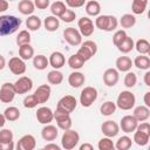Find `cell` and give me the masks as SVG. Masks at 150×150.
<instances>
[{
	"label": "cell",
	"mask_w": 150,
	"mask_h": 150,
	"mask_svg": "<svg viewBox=\"0 0 150 150\" xmlns=\"http://www.w3.org/2000/svg\"><path fill=\"white\" fill-rule=\"evenodd\" d=\"M21 26V19L14 15H0V36L15 33Z\"/></svg>",
	"instance_id": "cell-1"
},
{
	"label": "cell",
	"mask_w": 150,
	"mask_h": 150,
	"mask_svg": "<svg viewBox=\"0 0 150 150\" xmlns=\"http://www.w3.org/2000/svg\"><path fill=\"white\" fill-rule=\"evenodd\" d=\"M95 26L105 32H112L117 28L118 21L114 15H97L95 19Z\"/></svg>",
	"instance_id": "cell-2"
},
{
	"label": "cell",
	"mask_w": 150,
	"mask_h": 150,
	"mask_svg": "<svg viewBox=\"0 0 150 150\" xmlns=\"http://www.w3.org/2000/svg\"><path fill=\"white\" fill-rule=\"evenodd\" d=\"M136 97L135 95L129 90H123L120 93L116 100V107L122 110H130L135 107Z\"/></svg>",
	"instance_id": "cell-3"
},
{
	"label": "cell",
	"mask_w": 150,
	"mask_h": 150,
	"mask_svg": "<svg viewBox=\"0 0 150 150\" xmlns=\"http://www.w3.org/2000/svg\"><path fill=\"white\" fill-rule=\"evenodd\" d=\"M80 141V135L77 131L73 129H67L64 130L62 138H61V146L66 150H71L74 149Z\"/></svg>",
	"instance_id": "cell-4"
},
{
	"label": "cell",
	"mask_w": 150,
	"mask_h": 150,
	"mask_svg": "<svg viewBox=\"0 0 150 150\" xmlns=\"http://www.w3.org/2000/svg\"><path fill=\"white\" fill-rule=\"evenodd\" d=\"M96 53H97V45H96L94 41H91V40H87V41H84V42L81 43V47L79 48V50H77L76 54H77L84 62H87V61H89Z\"/></svg>",
	"instance_id": "cell-5"
},
{
	"label": "cell",
	"mask_w": 150,
	"mask_h": 150,
	"mask_svg": "<svg viewBox=\"0 0 150 150\" xmlns=\"http://www.w3.org/2000/svg\"><path fill=\"white\" fill-rule=\"evenodd\" d=\"M76 105H77V101L74 96L64 95L59 100L56 104V110L61 112H66V114H71L75 110Z\"/></svg>",
	"instance_id": "cell-6"
},
{
	"label": "cell",
	"mask_w": 150,
	"mask_h": 150,
	"mask_svg": "<svg viewBox=\"0 0 150 150\" xmlns=\"http://www.w3.org/2000/svg\"><path fill=\"white\" fill-rule=\"evenodd\" d=\"M97 100V89L94 87H84L80 94V103L83 108H89Z\"/></svg>",
	"instance_id": "cell-7"
},
{
	"label": "cell",
	"mask_w": 150,
	"mask_h": 150,
	"mask_svg": "<svg viewBox=\"0 0 150 150\" xmlns=\"http://www.w3.org/2000/svg\"><path fill=\"white\" fill-rule=\"evenodd\" d=\"M16 95L14 84L11 82H5L0 88V101L2 103H11Z\"/></svg>",
	"instance_id": "cell-8"
},
{
	"label": "cell",
	"mask_w": 150,
	"mask_h": 150,
	"mask_svg": "<svg viewBox=\"0 0 150 150\" xmlns=\"http://www.w3.org/2000/svg\"><path fill=\"white\" fill-rule=\"evenodd\" d=\"M63 38L70 46H79L82 43V35L79 29L74 27H68L63 30Z\"/></svg>",
	"instance_id": "cell-9"
},
{
	"label": "cell",
	"mask_w": 150,
	"mask_h": 150,
	"mask_svg": "<svg viewBox=\"0 0 150 150\" xmlns=\"http://www.w3.org/2000/svg\"><path fill=\"white\" fill-rule=\"evenodd\" d=\"M14 88L16 94H26L32 90L33 88V81L28 76H21L19 77L14 83Z\"/></svg>",
	"instance_id": "cell-10"
},
{
	"label": "cell",
	"mask_w": 150,
	"mask_h": 150,
	"mask_svg": "<svg viewBox=\"0 0 150 150\" xmlns=\"http://www.w3.org/2000/svg\"><path fill=\"white\" fill-rule=\"evenodd\" d=\"M137 125H138V121L132 115H125L121 120L120 129H122V131L125 134H130L136 130Z\"/></svg>",
	"instance_id": "cell-11"
},
{
	"label": "cell",
	"mask_w": 150,
	"mask_h": 150,
	"mask_svg": "<svg viewBox=\"0 0 150 150\" xmlns=\"http://www.w3.org/2000/svg\"><path fill=\"white\" fill-rule=\"evenodd\" d=\"M77 26H79V32L81 33L82 36L88 38L94 33V22L88 16H83L79 19Z\"/></svg>",
	"instance_id": "cell-12"
},
{
	"label": "cell",
	"mask_w": 150,
	"mask_h": 150,
	"mask_svg": "<svg viewBox=\"0 0 150 150\" xmlns=\"http://www.w3.org/2000/svg\"><path fill=\"white\" fill-rule=\"evenodd\" d=\"M8 68L14 75H22L26 71V63L20 56H14L8 61Z\"/></svg>",
	"instance_id": "cell-13"
},
{
	"label": "cell",
	"mask_w": 150,
	"mask_h": 150,
	"mask_svg": "<svg viewBox=\"0 0 150 150\" xmlns=\"http://www.w3.org/2000/svg\"><path fill=\"white\" fill-rule=\"evenodd\" d=\"M54 118H55V121H56L57 127H59L60 129H62L63 131L71 128L73 121H71L70 114H66V112H61V111L55 110V112H54Z\"/></svg>",
	"instance_id": "cell-14"
},
{
	"label": "cell",
	"mask_w": 150,
	"mask_h": 150,
	"mask_svg": "<svg viewBox=\"0 0 150 150\" xmlns=\"http://www.w3.org/2000/svg\"><path fill=\"white\" fill-rule=\"evenodd\" d=\"M36 120L41 124H49L54 120V112L48 107H40L36 110Z\"/></svg>",
	"instance_id": "cell-15"
},
{
	"label": "cell",
	"mask_w": 150,
	"mask_h": 150,
	"mask_svg": "<svg viewBox=\"0 0 150 150\" xmlns=\"http://www.w3.org/2000/svg\"><path fill=\"white\" fill-rule=\"evenodd\" d=\"M101 131L104 136L107 137H115L117 136V134L120 132V125L115 122V121H111V120H108L105 122L102 123L101 125Z\"/></svg>",
	"instance_id": "cell-16"
},
{
	"label": "cell",
	"mask_w": 150,
	"mask_h": 150,
	"mask_svg": "<svg viewBox=\"0 0 150 150\" xmlns=\"http://www.w3.org/2000/svg\"><path fill=\"white\" fill-rule=\"evenodd\" d=\"M36 146V141H35V137L33 135H23L18 144H16V149L18 150H34Z\"/></svg>",
	"instance_id": "cell-17"
},
{
	"label": "cell",
	"mask_w": 150,
	"mask_h": 150,
	"mask_svg": "<svg viewBox=\"0 0 150 150\" xmlns=\"http://www.w3.org/2000/svg\"><path fill=\"white\" fill-rule=\"evenodd\" d=\"M118 80H120V74H118V70L115 68H108L103 73V82L107 87L116 86Z\"/></svg>",
	"instance_id": "cell-18"
},
{
	"label": "cell",
	"mask_w": 150,
	"mask_h": 150,
	"mask_svg": "<svg viewBox=\"0 0 150 150\" xmlns=\"http://www.w3.org/2000/svg\"><path fill=\"white\" fill-rule=\"evenodd\" d=\"M50 93H52V89L48 84H41L36 88L34 95L39 102V104H42V103H46L49 97H50Z\"/></svg>",
	"instance_id": "cell-19"
},
{
	"label": "cell",
	"mask_w": 150,
	"mask_h": 150,
	"mask_svg": "<svg viewBox=\"0 0 150 150\" xmlns=\"http://www.w3.org/2000/svg\"><path fill=\"white\" fill-rule=\"evenodd\" d=\"M48 62H49V66L53 67L54 69H60V68H62L64 66L66 57L61 52H53L49 55Z\"/></svg>",
	"instance_id": "cell-20"
},
{
	"label": "cell",
	"mask_w": 150,
	"mask_h": 150,
	"mask_svg": "<svg viewBox=\"0 0 150 150\" xmlns=\"http://www.w3.org/2000/svg\"><path fill=\"white\" fill-rule=\"evenodd\" d=\"M57 136H59V131H57V128H56L55 125L45 124V127H43L42 130H41V137H42L45 141L53 142V141L56 139Z\"/></svg>",
	"instance_id": "cell-21"
},
{
	"label": "cell",
	"mask_w": 150,
	"mask_h": 150,
	"mask_svg": "<svg viewBox=\"0 0 150 150\" xmlns=\"http://www.w3.org/2000/svg\"><path fill=\"white\" fill-rule=\"evenodd\" d=\"M115 66H116V69L118 71L127 73V71H129L131 69V67L134 66V63H132V60L129 56H120V57L116 59Z\"/></svg>",
	"instance_id": "cell-22"
},
{
	"label": "cell",
	"mask_w": 150,
	"mask_h": 150,
	"mask_svg": "<svg viewBox=\"0 0 150 150\" xmlns=\"http://www.w3.org/2000/svg\"><path fill=\"white\" fill-rule=\"evenodd\" d=\"M86 77L81 71H73L68 76V83L73 88H80L82 84H84Z\"/></svg>",
	"instance_id": "cell-23"
},
{
	"label": "cell",
	"mask_w": 150,
	"mask_h": 150,
	"mask_svg": "<svg viewBox=\"0 0 150 150\" xmlns=\"http://www.w3.org/2000/svg\"><path fill=\"white\" fill-rule=\"evenodd\" d=\"M132 116L138 121V122H144L150 117V109L146 105H138L134 109Z\"/></svg>",
	"instance_id": "cell-24"
},
{
	"label": "cell",
	"mask_w": 150,
	"mask_h": 150,
	"mask_svg": "<svg viewBox=\"0 0 150 150\" xmlns=\"http://www.w3.org/2000/svg\"><path fill=\"white\" fill-rule=\"evenodd\" d=\"M18 11L23 15H32L35 11L34 2L30 0H21L18 5Z\"/></svg>",
	"instance_id": "cell-25"
},
{
	"label": "cell",
	"mask_w": 150,
	"mask_h": 150,
	"mask_svg": "<svg viewBox=\"0 0 150 150\" xmlns=\"http://www.w3.org/2000/svg\"><path fill=\"white\" fill-rule=\"evenodd\" d=\"M132 63L135 67H137L141 70H148L150 68V59L143 54H139L138 56H136Z\"/></svg>",
	"instance_id": "cell-26"
},
{
	"label": "cell",
	"mask_w": 150,
	"mask_h": 150,
	"mask_svg": "<svg viewBox=\"0 0 150 150\" xmlns=\"http://www.w3.org/2000/svg\"><path fill=\"white\" fill-rule=\"evenodd\" d=\"M19 56L25 61L34 57V48L30 46V43L19 46Z\"/></svg>",
	"instance_id": "cell-27"
},
{
	"label": "cell",
	"mask_w": 150,
	"mask_h": 150,
	"mask_svg": "<svg viewBox=\"0 0 150 150\" xmlns=\"http://www.w3.org/2000/svg\"><path fill=\"white\" fill-rule=\"evenodd\" d=\"M86 13L90 16H97L101 13V5L95 0H90L86 2Z\"/></svg>",
	"instance_id": "cell-28"
},
{
	"label": "cell",
	"mask_w": 150,
	"mask_h": 150,
	"mask_svg": "<svg viewBox=\"0 0 150 150\" xmlns=\"http://www.w3.org/2000/svg\"><path fill=\"white\" fill-rule=\"evenodd\" d=\"M43 26H45L46 30H48V32H55V30H57V28L60 26V20H59V18H56L54 15H49V16H47L45 19Z\"/></svg>",
	"instance_id": "cell-29"
},
{
	"label": "cell",
	"mask_w": 150,
	"mask_h": 150,
	"mask_svg": "<svg viewBox=\"0 0 150 150\" xmlns=\"http://www.w3.org/2000/svg\"><path fill=\"white\" fill-rule=\"evenodd\" d=\"M149 138H150V134H146V132H143V131H139V130H135L134 131V142L139 145V146H144L148 144L149 142Z\"/></svg>",
	"instance_id": "cell-30"
},
{
	"label": "cell",
	"mask_w": 150,
	"mask_h": 150,
	"mask_svg": "<svg viewBox=\"0 0 150 150\" xmlns=\"http://www.w3.org/2000/svg\"><path fill=\"white\" fill-rule=\"evenodd\" d=\"M134 46H135V42H134L132 38H130V36L127 35L125 39L117 46V49L121 53H123V54H128V53H130L134 49Z\"/></svg>",
	"instance_id": "cell-31"
},
{
	"label": "cell",
	"mask_w": 150,
	"mask_h": 150,
	"mask_svg": "<svg viewBox=\"0 0 150 150\" xmlns=\"http://www.w3.org/2000/svg\"><path fill=\"white\" fill-rule=\"evenodd\" d=\"M47 80L50 84H54V86H57V84H61L62 81H63V74L59 70V69H53L48 73L47 75Z\"/></svg>",
	"instance_id": "cell-32"
},
{
	"label": "cell",
	"mask_w": 150,
	"mask_h": 150,
	"mask_svg": "<svg viewBox=\"0 0 150 150\" xmlns=\"http://www.w3.org/2000/svg\"><path fill=\"white\" fill-rule=\"evenodd\" d=\"M120 25H121L122 28H125V29L132 28L136 25V18H135V15L134 14H129V13L123 14L121 16V19H120Z\"/></svg>",
	"instance_id": "cell-33"
},
{
	"label": "cell",
	"mask_w": 150,
	"mask_h": 150,
	"mask_svg": "<svg viewBox=\"0 0 150 150\" xmlns=\"http://www.w3.org/2000/svg\"><path fill=\"white\" fill-rule=\"evenodd\" d=\"M41 25H42L41 19L36 15H29L26 20V27L28 28V30H32V32L38 30L41 27Z\"/></svg>",
	"instance_id": "cell-34"
},
{
	"label": "cell",
	"mask_w": 150,
	"mask_h": 150,
	"mask_svg": "<svg viewBox=\"0 0 150 150\" xmlns=\"http://www.w3.org/2000/svg\"><path fill=\"white\" fill-rule=\"evenodd\" d=\"M33 66L38 70H43L49 66V62H48V59L45 55L40 54V55H36V56L33 57Z\"/></svg>",
	"instance_id": "cell-35"
},
{
	"label": "cell",
	"mask_w": 150,
	"mask_h": 150,
	"mask_svg": "<svg viewBox=\"0 0 150 150\" xmlns=\"http://www.w3.org/2000/svg\"><path fill=\"white\" fill-rule=\"evenodd\" d=\"M116 103L112 101H105L101 107H100V111L103 116H111L112 114H115L116 111Z\"/></svg>",
	"instance_id": "cell-36"
},
{
	"label": "cell",
	"mask_w": 150,
	"mask_h": 150,
	"mask_svg": "<svg viewBox=\"0 0 150 150\" xmlns=\"http://www.w3.org/2000/svg\"><path fill=\"white\" fill-rule=\"evenodd\" d=\"M4 116H5L6 121H9V122L18 121L19 117H20V110L16 107H8V108L5 109Z\"/></svg>",
	"instance_id": "cell-37"
},
{
	"label": "cell",
	"mask_w": 150,
	"mask_h": 150,
	"mask_svg": "<svg viewBox=\"0 0 150 150\" xmlns=\"http://www.w3.org/2000/svg\"><path fill=\"white\" fill-rule=\"evenodd\" d=\"M134 48L139 53V54H143V55H146L150 53V43L148 40L145 39H139L136 41Z\"/></svg>",
	"instance_id": "cell-38"
},
{
	"label": "cell",
	"mask_w": 150,
	"mask_h": 150,
	"mask_svg": "<svg viewBox=\"0 0 150 150\" xmlns=\"http://www.w3.org/2000/svg\"><path fill=\"white\" fill-rule=\"evenodd\" d=\"M148 6V0H132L131 5V11L134 14H143L146 9Z\"/></svg>",
	"instance_id": "cell-39"
},
{
	"label": "cell",
	"mask_w": 150,
	"mask_h": 150,
	"mask_svg": "<svg viewBox=\"0 0 150 150\" xmlns=\"http://www.w3.org/2000/svg\"><path fill=\"white\" fill-rule=\"evenodd\" d=\"M67 9L66 7V4L62 2V1H55L50 5V12H52V15L56 16V18H60L62 15V13Z\"/></svg>",
	"instance_id": "cell-40"
},
{
	"label": "cell",
	"mask_w": 150,
	"mask_h": 150,
	"mask_svg": "<svg viewBox=\"0 0 150 150\" xmlns=\"http://www.w3.org/2000/svg\"><path fill=\"white\" fill-rule=\"evenodd\" d=\"M131 144H132V141L129 136H122L117 139L116 144H115V148L117 150H128L131 148Z\"/></svg>",
	"instance_id": "cell-41"
},
{
	"label": "cell",
	"mask_w": 150,
	"mask_h": 150,
	"mask_svg": "<svg viewBox=\"0 0 150 150\" xmlns=\"http://www.w3.org/2000/svg\"><path fill=\"white\" fill-rule=\"evenodd\" d=\"M83 64H84V61L77 55V54H73V55H70L69 56V59H68V66L71 68V69H80V68H82L83 67Z\"/></svg>",
	"instance_id": "cell-42"
},
{
	"label": "cell",
	"mask_w": 150,
	"mask_h": 150,
	"mask_svg": "<svg viewBox=\"0 0 150 150\" xmlns=\"http://www.w3.org/2000/svg\"><path fill=\"white\" fill-rule=\"evenodd\" d=\"M97 148L100 150H114L115 149V144L112 143L111 138L110 137H103L98 141V144H97Z\"/></svg>",
	"instance_id": "cell-43"
},
{
	"label": "cell",
	"mask_w": 150,
	"mask_h": 150,
	"mask_svg": "<svg viewBox=\"0 0 150 150\" xmlns=\"http://www.w3.org/2000/svg\"><path fill=\"white\" fill-rule=\"evenodd\" d=\"M27 43H30V34L28 30L23 29V30L19 32V34L16 36V45L22 46V45H27Z\"/></svg>",
	"instance_id": "cell-44"
},
{
	"label": "cell",
	"mask_w": 150,
	"mask_h": 150,
	"mask_svg": "<svg viewBox=\"0 0 150 150\" xmlns=\"http://www.w3.org/2000/svg\"><path fill=\"white\" fill-rule=\"evenodd\" d=\"M136 83H137V76H136V74L132 73V71H130V70L127 71L125 76H124V86L127 88H132V87L136 86Z\"/></svg>",
	"instance_id": "cell-45"
},
{
	"label": "cell",
	"mask_w": 150,
	"mask_h": 150,
	"mask_svg": "<svg viewBox=\"0 0 150 150\" xmlns=\"http://www.w3.org/2000/svg\"><path fill=\"white\" fill-rule=\"evenodd\" d=\"M75 18H76V13L73 11V9H66L63 13H62V15L59 18L60 20H62L63 22H73L74 20H75Z\"/></svg>",
	"instance_id": "cell-46"
},
{
	"label": "cell",
	"mask_w": 150,
	"mask_h": 150,
	"mask_svg": "<svg viewBox=\"0 0 150 150\" xmlns=\"http://www.w3.org/2000/svg\"><path fill=\"white\" fill-rule=\"evenodd\" d=\"M38 104H39V102H38V100H36V97H35L34 94L26 96L25 100H23V107H25V108L33 109V108H35Z\"/></svg>",
	"instance_id": "cell-47"
},
{
	"label": "cell",
	"mask_w": 150,
	"mask_h": 150,
	"mask_svg": "<svg viewBox=\"0 0 150 150\" xmlns=\"http://www.w3.org/2000/svg\"><path fill=\"white\" fill-rule=\"evenodd\" d=\"M13 132L9 129H2L0 130V142L1 143H9L13 142Z\"/></svg>",
	"instance_id": "cell-48"
},
{
	"label": "cell",
	"mask_w": 150,
	"mask_h": 150,
	"mask_svg": "<svg viewBox=\"0 0 150 150\" xmlns=\"http://www.w3.org/2000/svg\"><path fill=\"white\" fill-rule=\"evenodd\" d=\"M127 35H128V34H127V32H125L124 29H120V30L115 32V34H114V36H112V43L117 47V46L125 39Z\"/></svg>",
	"instance_id": "cell-49"
},
{
	"label": "cell",
	"mask_w": 150,
	"mask_h": 150,
	"mask_svg": "<svg viewBox=\"0 0 150 150\" xmlns=\"http://www.w3.org/2000/svg\"><path fill=\"white\" fill-rule=\"evenodd\" d=\"M86 4V0H66V5L70 8H80Z\"/></svg>",
	"instance_id": "cell-50"
},
{
	"label": "cell",
	"mask_w": 150,
	"mask_h": 150,
	"mask_svg": "<svg viewBox=\"0 0 150 150\" xmlns=\"http://www.w3.org/2000/svg\"><path fill=\"white\" fill-rule=\"evenodd\" d=\"M50 4V0H34V6L38 9H46Z\"/></svg>",
	"instance_id": "cell-51"
},
{
	"label": "cell",
	"mask_w": 150,
	"mask_h": 150,
	"mask_svg": "<svg viewBox=\"0 0 150 150\" xmlns=\"http://www.w3.org/2000/svg\"><path fill=\"white\" fill-rule=\"evenodd\" d=\"M14 149V143L9 142V143H1L0 142V150H13Z\"/></svg>",
	"instance_id": "cell-52"
},
{
	"label": "cell",
	"mask_w": 150,
	"mask_h": 150,
	"mask_svg": "<svg viewBox=\"0 0 150 150\" xmlns=\"http://www.w3.org/2000/svg\"><path fill=\"white\" fill-rule=\"evenodd\" d=\"M43 149H46V150H60V146L55 143H48L43 146Z\"/></svg>",
	"instance_id": "cell-53"
},
{
	"label": "cell",
	"mask_w": 150,
	"mask_h": 150,
	"mask_svg": "<svg viewBox=\"0 0 150 150\" xmlns=\"http://www.w3.org/2000/svg\"><path fill=\"white\" fill-rule=\"evenodd\" d=\"M8 9V1L7 0H0V13Z\"/></svg>",
	"instance_id": "cell-54"
},
{
	"label": "cell",
	"mask_w": 150,
	"mask_h": 150,
	"mask_svg": "<svg viewBox=\"0 0 150 150\" xmlns=\"http://www.w3.org/2000/svg\"><path fill=\"white\" fill-rule=\"evenodd\" d=\"M94 146L90 143H83L80 145V150H93Z\"/></svg>",
	"instance_id": "cell-55"
},
{
	"label": "cell",
	"mask_w": 150,
	"mask_h": 150,
	"mask_svg": "<svg viewBox=\"0 0 150 150\" xmlns=\"http://www.w3.org/2000/svg\"><path fill=\"white\" fill-rule=\"evenodd\" d=\"M144 105L150 107V91H146L144 94Z\"/></svg>",
	"instance_id": "cell-56"
},
{
	"label": "cell",
	"mask_w": 150,
	"mask_h": 150,
	"mask_svg": "<svg viewBox=\"0 0 150 150\" xmlns=\"http://www.w3.org/2000/svg\"><path fill=\"white\" fill-rule=\"evenodd\" d=\"M144 83H145V86L150 87V71L149 70L144 74Z\"/></svg>",
	"instance_id": "cell-57"
},
{
	"label": "cell",
	"mask_w": 150,
	"mask_h": 150,
	"mask_svg": "<svg viewBox=\"0 0 150 150\" xmlns=\"http://www.w3.org/2000/svg\"><path fill=\"white\" fill-rule=\"evenodd\" d=\"M6 67V60L2 55H0V70H2Z\"/></svg>",
	"instance_id": "cell-58"
},
{
	"label": "cell",
	"mask_w": 150,
	"mask_h": 150,
	"mask_svg": "<svg viewBox=\"0 0 150 150\" xmlns=\"http://www.w3.org/2000/svg\"><path fill=\"white\" fill-rule=\"evenodd\" d=\"M5 123H6V118H5L4 114H0V128H2L5 125Z\"/></svg>",
	"instance_id": "cell-59"
},
{
	"label": "cell",
	"mask_w": 150,
	"mask_h": 150,
	"mask_svg": "<svg viewBox=\"0 0 150 150\" xmlns=\"http://www.w3.org/2000/svg\"><path fill=\"white\" fill-rule=\"evenodd\" d=\"M7 1H14V0H7Z\"/></svg>",
	"instance_id": "cell-60"
}]
</instances>
